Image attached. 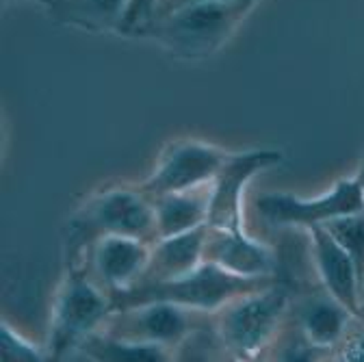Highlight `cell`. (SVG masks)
Instances as JSON below:
<instances>
[{
    "mask_svg": "<svg viewBox=\"0 0 364 362\" xmlns=\"http://www.w3.org/2000/svg\"><path fill=\"white\" fill-rule=\"evenodd\" d=\"M113 235L156 241L154 202L139 183L105 185L82 198L63 225V265L80 267L91 245Z\"/></svg>",
    "mask_w": 364,
    "mask_h": 362,
    "instance_id": "1",
    "label": "cell"
},
{
    "mask_svg": "<svg viewBox=\"0 0 364 362\" xmlns=\"http://www.w3.org/2000/svg\"><path fill=\"white\" fill-rule=\"evenodd\" d=\"M260 0H221V3L189 5L154 18L134 37L152 39L182 61H202L215 57Z\"/></svg>",
    "mask_w": 364,
    "mask_h": 362,
    "instance_id": "2",
    "label": "cell"
},
{
    "mask_svg": "<svg viewBox=\"0 0 364 362\" xmlns=\"http://www.w3.org/2000/svg\"><path fill=\"white\" fill-rule=\"evenodd\" d=\"M113 310V295L82 267H65L48 312L43 341L48 360H72L76 349L91 334L102 330Z\"/></svg>",
    "mask_w": 364,
    "mask_h": 362,
    "instance_id": "3",
    "label": "cell"
},
{
    "mask_svg": "<svg viewBox=\"0 0 364 362\" xmlns=\"http://www.w3.org/2000/svg\"><path fill=\"white\" fill-rule=\"evenodd\" d=\"M293 289L278 280L267 289L241 295L213 312V328L223 353L239 360L262 356L291 316Z\"/></svg>",
    "mask_w": 364,
    "mask_h": 362,
    "instance_id": "4",
    "label": "cell"
},
{
    "mask_svg": "<svg viewBox=\"0 0 364 362\" xmlns=\"http://www.w3.org/2000/svg\"><path fill=\"white\" fill-rule=\"evenodd\" d=\"M276 278H250L230 274L213 262H202L189 274L165 280V282H150V284H134L117 295H113L115 308L144 304V302H171L185 308H193L200 312H217L221 306L232 302L241 295L267 289L276 284Z\"/></svg>",
    "mask_w": 364,
    "mask_h": 362,
    "instance_id": "5",
    "label": "cell"
},
{
    "mask_svg": "<svg viewBox=\"0 0 364 362\" xmlns=\"http://www.w3.org/2000/svg\"><path fill=\"white\" fill-rule=\"evenodd\" d=\"M213 321V312H200L171 302H144L115 308L100 332L117 339L167 347L176 353L193 334Z\"/></svg>",
    "mask_w": 364,
    "mask_h": 362,
    "instance_id": "6",
    "label": "cell"
},
{
    "mask_svg": "<svg viewBox=\"0 0 364 362\" xmlns=\"http://www.w3.org/2000/svg\"><path fill=\"white\" fill-rule=\"evenodd\" d=\"M228 156H230V150L198 137L171 139L163 146L154 167L139 183V187L150 198H159L165 193L210 185Z\"/></svg>",
    "mask_w": 364,
    "mask_h": 362,
    "instance_id": "7",
    "label": "cell"
},
{
    "mask_svg": "<svg viewBox=\"0 0 364 362\" xmlns=\"http://www.w3.org/2000/svg\"><path fill=\"white\" fill-rule=\"evenodd\" d=\"M364 208V196L355 178H338L336 183L316 198H301L284 191L262 193L256 200L260 219L271 228H301L323 225L334 217L358 213Z\"/></svg>",
    "mask_w": 364,
    "mask_h": 362,
    "instance_id": "8",
    "label": "cell"
},
{
    "mask_svg": "<svg viewBox=\"0 0 364 362\" xmlns=\"http://www.w3.org/2000/svg\"><path fill=\"white\" fill-rule=\"evenodd\" d=\"M284 163L282 150L254 148L243 152H230L223 167L210 183V208L208 225L213 228H243V196L252 180Z\"/></svg>",
    "mask_w": 364,
    "mask_h": 362,
    "instance_id": "9",
    "label": "cell"
},
{
    "mask_svg": "<svg viewBox=\"0 0 364 362\" xmlns=\"http://www.w3.org/2000/svg\"><path fill=\"white\" fill-rule=\"evenodd\" d=\"M152 243L134 237H102L82 258V269L107 293L117 295L139 282L148 269Z\"/></svg>",
    "mask_w": 364,
    "mask_h": 362,
    "instance_id": "10",
    "label": "cell"
},
{
    "mask_svg": "<svg viewBox=\"0 0 364 362\" xmlns=\"http://www.w3.org/2000/svg\"><path fill=\"white\" fill-rule=\"evenodd\" d=\"M204 260L237 276H250V278L280 276L278 252L269 243L250 237L245 228L241 230L213 228V225L206 223Z\"/></svg>",
    "mask_w": 364,
    "mask_h": 362,
    "instance_id": "11",
    "label": "cell"
},
{
    "mask_svg": "<svg viewBox=\"0 0 364 362\" xmlns=\"http://www.w3.org/2000/svg\"><path fill=\"white\" fill-rule=\"evenodd\" d=\"M355 316L358 314H353L323 287L301 295H293L291 321L314 347L323 349L330 358L347 336Z\"/></svg>",
    "mask_w": 364,
    "mask_h": 362,
    "instance_id": "12",
    "label": "cell"
},
{
    "mask_svg": "<svg viewBox=\"0 0 364 362\" xmlns=\"http://www.w3.org/2000/svg\"><path fill=\"white\" fill-rule=\"evenodd\" d=\"M310 258L314 265V274L330 295H334L341 304H345L353 314L360 312V271L351 256L338 245V241L323 228L312 225L306 230Z\"/></svg>",
    "mask_w": 364,
    "mask_h": 362,
    "instance_id": "13",
    "label": "cell"
},
{
    "mask_svg": "<svg viewBox=\"0 0 364 362\" xmlns=\"http://www.w3.org/2000/svg\"><path fill=\"white\" fill-rule=\"evenodd\" d=\"M204 241L206 225L182 235L163 237L152 243V254L144 278L136 284L165 282L193 271L204 262Z\"/></svg>",
    "mask_w": 364,
    "mask_h": 362,
    "instance_id": "14",
    "label": "cell"
},
{
    "mask_svg": "<svg viewBox=\"0 0 364 362\" xmlns=\"http://www.w3.org/2000/svg\"><path fill=\"white\" fill-rule=\"evenodd\" d=\"M154 202V217H156V239L182 235L208 223V208H210V185L165 193L152 198Z\"/></svg>",
    "mask_w": 364,
    "mask_h": 362,
    "instance_id": "15",
    "label": "cell"
},
{
    "mask_svg": "<svg viewBox=\"0 0 364 362\" xmlns=\"http://www.w3.org/2000/svg\"><path fill=\"white\" fill-rule=\"evenodd\" d=\"M50 20L89 33H119L128 0H48Z\"/></svg>",
    "mask_w": 364,
    "mask_h": 362,
    "instance_id": "16",
    "label": "cell"
},
{
    "mask_svg": "<svg viewBox=\"0 0 364 362\" xmlns=\"http://www.w3.org/2000/svg\"><path fill=\"white\" fill-rule=\"evenodd\" d=\"M72 360H94V362H165L178 360V353L150 343H134L111 336L107 332L91 334L72 356Z\"/></svg>",
    "mask_w": 364,
    "mask_h": 362,
    "instance_id": "17",
    "label": "cell"
},
{
    "mask_svg": "<svg viewBox=\"0 0 364 362\" xmlns=\"http://www.w3.org/2000/svg\"><path fill=\"white\" fill-rule=\"evenodd\" d=\"M323 228L338 241V245L351 256L360 271V280L364 276V208L358 213L341 215L323 223Z\"/></svg>",
    "mask_w": 364,
    "mask_h": 362,
    "instance_id": "18",
    "label": "cell"
},
{
    "mask_svg": "<svg viewBox=\"0 0 364 362\" xmlns=\"http://www.w3.org/2000/svg\"><path fill=\"white\" fill-rule=\"evenodd\" d=\"M0 358L3 362H35L48 360V351H46L43 343L26 339L18 328L3 319L0 324Z\"/></svg>",
    "mask_w": 364,
    "mask_h": 362,
    "instance_id": "19",
    "label": "cell"
},
{
    "mask_svg": "<svg viewBox=\"0 0 364 362\" xmlns=\"http://www.w3.org/2000/svg\"><path fill=\"white\" fill-rule=\"evenodd\" d=\"M159 3L161 0H128V7H126V14H124L117 35L134 37L146 24L152 22L154 14L159 9Z\"/></svg>",
    "mask_w": 364,
    "mask_h": 362,
    "instance_id": "20",
    "label": "cell"
},
{
    "mask_svg": "<svg viewBox=\"0 0 364 362\" xmlns=\"http://www.w3.org/2000/svg\"><path fill=\"white\" fill-rule=\"evenodd\" d=\"M332 358L349 360V362H364V316H355L353 326L349 328L343 343L336 347Z\"/></svg>",
    "mask_w": 364,
    "mask_h": 362,
    "instance_id": "21",
    "label": "cell"
},
{
    "mask_svg": "<svg viewBox=\"0 0 364 362\" xmlns=\"http://www.w3.org/2000/svg\"><path fill=\"white\" fill-rule=\"evenodd\" d=\"M200 3H221V0H161L159 3V9L154 14V18L159 16H165L169 11H176V9H182V7H189V5H200ZM152 18V20H154Z\"/></svg>",
    "mask_w": 364,
    "mask_h": 362,
    "instance_id": "22",
    "label": "cell"
},
{
    "mask_svg": "<svg viewBox=\"0 0 364 362\" xmlns=\"http://www.w3.org/2000/svg\"><path fill=\"white\" fill-rule=\"evenodd\" d=\"M353 178H355V183L360 185V191H362V196H364V154H362V159H360V165H358Z\"/></svg>",
    "mask_w": 364,
    "mask_h": 362,
    "instance_id": "23",
    "label": "cell"
},
{
    "mask_svg": "<svg viewBox=\"0 0 364 362\" xmlns=\"http://www.w3.org/2000/svg\"><path fill=\"white\" fill-rule=\"evenodd\" d=\"M360 312H362V316H364V276H362V280H360Z\"/></svg>",
    "mask_w": 364,
    "mask_h": 362,
    "instance_id": "24",
    "label": "cell"
},
{
    "mask_svg": "<svg viewBox=\"0 0 364 362\" xmlns=\"http://www.w3.org/2000/svg\"><path fill=\"white\" fill-rule=\"evenodd\" d=\"M5 3H9V0H5ZM35 3H39V5H46L48 0H35Z\"/></svg>",
    "mask_w": 364,
    "mask_h": 362,
    "instance_id": "25",
    "label": "cell"
}]
</instances>
